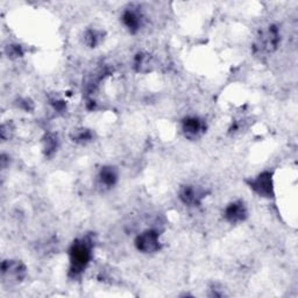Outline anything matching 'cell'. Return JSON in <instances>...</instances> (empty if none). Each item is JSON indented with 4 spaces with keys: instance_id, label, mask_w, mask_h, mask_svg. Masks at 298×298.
<instances>
[{
    "instance_id": "cell-1",
    "label": "cell",
    "mask_w": 298,
    "mask_h": 298,
    "mask_svg": "<svg viewBox=\"0 0 298 298\" xmlns=\"http://www.w3.org/2000/svg\"><path fill=\"white\" fill-rule=\"evenodd\" d=\"M90 245L86 240L76 242L70 249V260H71V270L75 273H80L90 261Z\"/></svg>"
},
{
    "instance_id": "cell-2",
    "label": "cell",
    "mask_w": 298,
    "mask_h": 298,
    "mask_svg": "<svg viewBox=\"0 0 298 298\" xmlns=\"http://www.w3.org/2000/svg\"><path fill=\"white\" fill-rule=\"evenodd\" d=\"M159 234L155 231H147L137 239V247L143 253H153L160 248Z\"/></svg>"
},
{
    "instance_id": "cell-3",
    "label": "cell",
    "mask_w": 298,
    "mask_h": 298,
    "mask_svg": "<svg viewBox=\"0 0 298 298\" xmlns=\"http://www.w3.org/2000/svg\"><path fill=\"white\" fill-rule=\"evenodd\" d=\"M251 185L255 192H257L262 197H271L273 196V178H271L270 172H262L255 179H253Z\"/></svg>"
},
{
    "instance_id": "cell-4",
    "label": "cell",
    "mask_w": 298,
    "mask_h": 298,
    "mask_svg": "<svg viewBox=\"0 0 298 298\" xmlns=\"http://www.w3.org/2000/svg\"><path fill=\"white\" fill-rule=\"evenodd\" d=\"M225 216L230 223H240L245 220L246 216H247V210H246L244 203L235 202V203H232L227 207Z\"/></svg>"
},
{
    "instance_id": "cell-5",
    "label": "cell",
    "mask_w": 298,
    "mask_h": 298,
    "mask_svg": "<svg viewBox=\"0 0 298 298\" xmlns=\"http://www.w3.org/2000/svg\"><path fill=\"white\" fill-rule=\"evenodd\" d=\"M203 130V125L198 118H187L183 124V131L187 138H196Z\"/></svg>"
},
{
    "instance_id": "cell-6",
    "label": "cell",
    "mask_w": 298,
    "mask_h": 298,
    "mask_svg": "<svg viewBox=\"0 0 298 298\" xmlns=\"http://www.w3.org/2000/svg\"><path fill=\"white\" fill-rule=\"evenodd\" d=\"M202 193L193 186H185L181 192V198L185 204H197L200 202Z\"/></svg>"
},
{
    "instance_id": "cell-7",
    "label": "cell",
    "mask_w": 298,
    "mask_h": 298,
    "mask_svg": "<svg viewBox=\"0 0 298 298\" xmlns=\"http://www.w3.org/2000/svg\"><path fill=\"white\" fill-rule=\"evenodd\" d=\"M123 21L125 26H126L131 32H137L140 27V24H141L139 14L135 13L134 11H126V12L124 13Z\"/></svg>"
},
{
    "instance_id": "cell-8",
    "label": "cell",
    "mask_w": 298,
    "mask_h": 298,
    "mask_svg": "<svg viewBox=\"0 0 298 298\" xmlns=\"http://www.w3.org/2000/svg\"><path fill=\"white\" fill-rule=\"evenodd\" d=\"M101 182L106 186H111L117 181V172L112 167H105L102 169L101 175Z\"/></svg>"
},
{
    "instance_id": "cell-9",
    "label": "cell",
    "mask_w": 298,
    "mask_h": 298,
    "mask_svg": "<svg viewBox=\"0 0 298 298\" xmlns=\"http://www.w3.org/2000/svg\"><path fill=\"white\" fill-rule=\"evenodd\" d=\"M99 38H101V35H99V33L97 31H90V32H87L86 35H85L87 45L91 46V47L98 45Z\"/></svg>"
}]
</instances>
